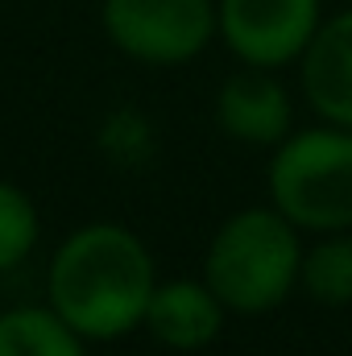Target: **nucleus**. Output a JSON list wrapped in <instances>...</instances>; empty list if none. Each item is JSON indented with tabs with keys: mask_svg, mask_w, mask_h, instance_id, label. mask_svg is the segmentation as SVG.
<instances>
[{
	"mask_svg": "<svg viewBox=\"0 0 352 356\" xmlns=\"http://www.w3.org/2000/svg\"><path fill=\"white\" fill-rule=\"evenodd\" d=\"M158 286L154 253L125 224H83L58 249L46 273L50 307L83 336L116 340L145 323Z\"/></svg>",
	"mask_w": 352,
	"mask_h": 356,
	"instance_id": "f257e3e1",
	"label": "nucleus"
},
{
	"mask_svg": "<svg viewBox=\"0 0 352 356\" xmlns=\"http://www.w3.org/2000/svg\"><path fill=\"white\" fill-rule=\"evenodd\" d=\"M298 266V228L269 203L245 207L216 228L203 253V282L216 290L228 315H269L294 294Z\"/></svg>",
	"mask_w": 352,
	"mask_h": 356,
	"instance_id": "f03ea898",
	"label": "nucleus"
},
{
	"mask_svg": "<svg viewBox=\"0 0 352 356\" xmlns=\"http://www.w3.org/2000/svg\"><path fill=\"white\" fill-rule=\"evenodd\" d=\"M269 203L307 232L352 228V129L319 124L290 133L269 158Z\"/></svg>",
	"mask_w": 352,
	"mask_h": 356,
	"instance_id": "7ed1b4c3",
	"label": "nucleus"
},
{
	"mask_svg": "<svg viewBox=\"0 0 352 356\" xmlns=\"http://www.w3.org/2000/svg\"><path fill=\"white\" fill-rule=\"evenodd\" d=\"M99 25L125 58L145 67H182L220 33L216 0H104Z\"/></svg>",
	"mask_w": 352,
	"mask_h": 356,
	"instance_id": "20e7f679",
	"label": "nucleus"
},
{
	"mask_svg": "<svg viewBox=\"0 0 352 356\" xmlns=\"http://www.w3.org/2000/svg\"><path fill=\"white\" fill-rule=\"evenodd\" d=\"M319 0H220V38L224 46L245 63L278 71L286 63H298L319 29Z\"/></svg>",
	"mask_w": 352,
	"mask_h": 356,
	"instance_id": "39448f33",
	"label": "nucleus"
},
{
	"mask_svg": "<svg viewBox=\"0 0 352 356\" xmlns=\"http://www.w3.org/2000/svg\"><path fill=\"white\" fill-rule=\"evenodd\" d=\"M224 315L228 307L203 277H175L154 286L141 327L170 353H203L224 332Z\"/></svg>",
	"mask_w": 352,
	"mask_h": 356,
	"instance_id": "423d86ee",
	"label": "nucleus"
},
{
	"mask_svg": "<svg viewBox=\"0 0 352 356\" xmlns=\"http://www.w3.org/2000/svg\"><path fill=\"white\" fill-rule=\"evenodd\" d=\"M216 124L241 145H278L290 137L294 104L269 71L249 67L216 91Z\"/></svg>",
	"mask_w": 352,
	"mask_h": 356,
	"instance_id": "0eeeda50",
	"label": "nucleus"
},
{
	"mask_svg": "<svg viewBox=\"0 0 352 356\" xmlns=\"http://www.w3.org/2000/svg\"><path fill=\"white\" fill-rule=\"evenodd\" d=\"M303 91L328 124L352 129V8L319 21L303 50Z\"/></svg>",
	"mask_w": 352,
	"mask_h": 356,
	"instance_id": "6e6552de",
	"label": "nucleus"
},
{
	"mask_svg": "<svg viewBox=\"0 0 352 356\" xmlns=\"http://www.w3.org/2000/svg\"><path fill=\"white\" fill-rule=\"evenodd\" d=\"M0 356H88L83 336L54 307H13L0 315Z\"/></svg>",
	"mask_w": 352,
	"mask_h": 356,
	"instance_id": "1a4fd4ad",
	"label": "nucleus"
},
{
	"mask_svg": "<svg viewBox=\"0 0 352 356\" xmlns=\"http://www.w3.org/2000/svg\"><path fill=\"white\" fill-rule=\"evenodd\" d=\"M298 286L323 307L352 302V232H323L319 245L303 249Z\"/></svg>",
	"mask_w": 352,
	"mask_h": 356,
	"instance_id": "9d476101",
	"label": "nucleus"
},
{
	"mask_svg": "<svg viewBox=\"0 0 352 356\" xmlns=\"http://www.w3.org/2000/svg\"><path fill=\"white\" fill-rule=\"evenodd\" d=\"M38 236H42V220L33 199L21 186L0 178V273L21 266L33 253Z\"/></svg>",
	"mask_w": 352,
	"mask_h": 356,
	"instance_id": "9b49d317",
	"label": "nucleus"
}]
</instances>
